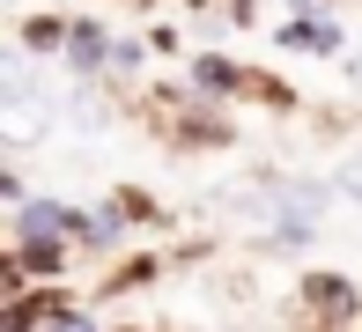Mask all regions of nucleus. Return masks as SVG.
Returning <instances> with one entry per match:
<instances>
[{
  "instance_id": "obj_2",
  "label": "nucleus",
  "mask_w": 362,
  "mask_h": 332,
  "mask_svg": "<svg viewBox=\"0 0 362 332\" xmlns=\"http://www.w3.org/2000/svg\"><path fill=\"white\" fill-rule=\"evenodd\" d=\"M52 332H96L89 318H74V310H67V318H52Z\"/></svg>"
},
{
  "instance_id": "obj_1",
  "label": "nucleus",
  "mask_w": 362,
  "mask_h": 332,
  "mask_svg": "<svg viewBox=\"0 0 362 332\" xmlns=\"http://www.w3.org/2000/svg\"><path fill=\"white\" fill-rule=\"evenodd\" d=\"M89 229V214H74V207H52V199H23V237L30 244H67Z\"/></svg>"
},
{
  "instance_id": "obj_3",
  "label": "nucleus",
  "mask_w": 362,
  "mask_h": 332,
  "mask_svg": "<svg viewBox=\"0 0 362 332\" xmlns=\"http://www.w3.org/2000/svg\"><path fill=\"white\" fill-rule=\"evenodd\" d=\"M348 192H355V199H362V162H348Z\"/></svg>"
}]
</instances>
